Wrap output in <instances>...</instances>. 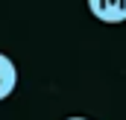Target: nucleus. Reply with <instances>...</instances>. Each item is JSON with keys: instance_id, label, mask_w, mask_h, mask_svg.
I'll use <instances>...</instances> for the list:
<instances>
[{"instance_id": "nucleus-3", "label": "nucleus", "mask_w": 126, "mask_h": 120, "mask_svg": "<svg viewBox=\"0 0 126 120\" xmlns=\"http://www.w3.org/2000/svg\"><path fill=\"white\" fill-rule=\"evenodd\" d=\"M64 120H88V117H64Z\"/></svg>"}, {"instance_id": "nucleus-2", "label": "nucleus", "mask_w": 126, "mask_h": 120, "mask_svg": "<svg viewBox=\"0 0 126 120\" xmlns=\"http://www.w3.org/2000/svg\"><path fill=\"white\" fill-rule=\"evenodd\" d=\"M15 85H18V67L9 56L0 53V100H6L15 91Z\"/></svg>"}, {"instance_id": "nucleus-1", "label": "nucleus", "mask_w": 126, "mask_h": 120, "mask_svg": "<svg viewBox=\"0 0 126 120\" xmlns=\"http://www.w3.org/2000/svg\"><path fill=\"white\" fill-rule=\"evenodd\" d=\"M88 12L103 24H123L126 0H88Z\"/></svg>"}]
</instances>
